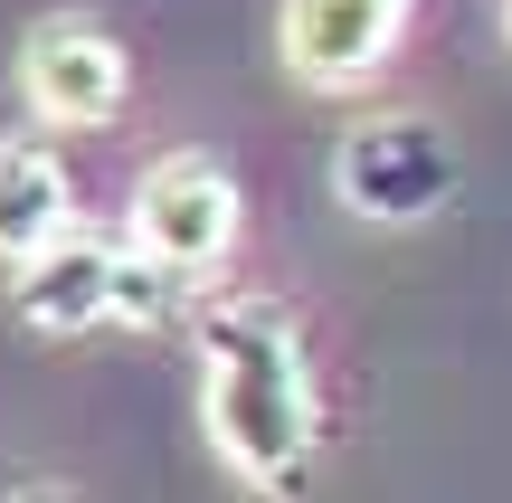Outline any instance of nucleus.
Wrapping results in <instances>:
<instances>
[{"label":"nucleus","mask_w":512,"mask_h":503,"mask_svg":"<svg viewBox=\"0 0 512 503\" xmlns=\"http://www.w3.org/2000/svg\"><path fill=\"white\" fill-rule=\"evenodd\" d=\"M200 418L256 494H304L313 447H323V399H313V361L285 304L228 295L200 314Z\"/></svg>","instance_id":"obj_1"},{"label":"nucleus","mask_w":512,"mask_h":503,"mask_svg":"<svg viewBox=\"0 0 512 503\" xmlns=\"http://www.w3.org/2000/svg\"><path fill=\"white\" fill-rule=\"evenodd\" d=\"M133 257H152L162 276L200 285L228 266L238 247V181H228L209 152H162V162L133 181Z\"/></svg>","instance_id":"obj_2"},{"label":"nucleus","mask_w":512,"mask_h":503,"mask_svg":"<svg viewBox=\"0 0 512 503\" xmlns=\"http://www.w3.org/2000/svg\"><path fill=\"white\" fill-rule=\"evenodd\" d=\"M332 190H342V209H361V219L408 228V219H427V209H446V190H456V143H446V124H427V114H370V124H351L342 152H332Z\"/></svg>","instance_id":"obj_3"},{"label":"nucleus","mask_w":512,"mask_h":503,"mask_svg":"<svg viewBox=\"0 0 512 503\" xmlns=\"http://www.w3.org/2000/svg\"><path fill=\"white\" fill-rule=\"evenodd\" d=\"M124 86H133V67H124V48H114L95 19H48V29L19 48V95H29L38 124H57V133L114 124V114H124Z\"/></svg>","instance_id":"obj_4"},{"label":"nucleus","mask_w":512,"mask_h":503,"mask_svg":"<svg viewBox=\"0 0 512 503\" xmlns=\"http://www.w3.org/2000/svg\"><path fill=\"white\" fill-rule=\"evenodd\" d=\"M399 29H408V0H285L275 48L304 86H361L389 67Z\"/></svg>","instance_id":"obj_5"},{"label":"nucleus","mask_w":512,"mask_h":503,"mask_svg":"<svg viewBox=\"0 0 512 503\" xmlns=\"http://www.w3.org/2000/svg\"><path fill=\"white\" fill-rule=\"evenodd\" d=\"M19 323L29 333H95L114 323V247L105 238H57L19 266Z\"/></svg>","instance_id":"obj_6"},{"label":"nucleus","mask_w":512,"mask_h":503,"mask_svg":"<svg viewBox=\"0 0 512 503\" xmlns=\"http://www.w3.org/2000/svg\"><path fill=\"white\" fill-rule=\"evenodd\" d=\"M76 219V181L38 133H0V257L29 266L38 247H57Z\"/></svg>","instance_id":"obj_7"},{"label":"nucleus","mask_w":512,"mask_h":503,"mask_svg":"<svg viewBox=\"0 0 512 503\" xmlns=\"http://www.w3.org/2000/svg\"><path fill=\"white\" fill-rule=\"evenodd\" d=\"M190 314V285L162 276L152 257H133V247H114V323H133V333H162V323Z\"/></svg>","instance_id":"obj_8"},{"label":"nucleus","mask_w":512,"mask_h":503,"mask_svg":"<svg viewBox=\"0 0 512 503\" xmlns=\"http://www.w3.org/2000/svg\"><path fill=\"white\" fill-rule=\"evenodd\" d=\"M10 503H76V494H57V485H29V494H10Z\"/></svg>","instance_id":"obj_9"},{"label":"nucleus","mask_w":512,"mask_h":503,"mask_svg":"<svg viewBox=\"0 0 512 503\" xmlns=\"http://www.w3.org/2000/svg\"><path fill=\"white\" fill-rule=\"evenodd\" d=\"M503 29H512V0H503Z\"/></svg>","instance_id":"obj_10"}]
</instances>
